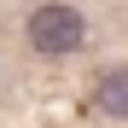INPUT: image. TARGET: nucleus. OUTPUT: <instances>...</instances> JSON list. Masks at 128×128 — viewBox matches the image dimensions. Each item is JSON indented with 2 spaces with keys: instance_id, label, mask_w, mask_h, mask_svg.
Instances as JSON below:
<instances>
[{
  "instance_id": "1",
  "label": "nucleus",
  "mask_w": 128,
  "mask_h": 128,
  "mask_svg": "<svg viewBox=\"0 0 128 128\" xmlns=\"http://www.w3.org/2000/svg\"><path fill=\"white\" fill-rule=\"evenodd\" d=\"M82 35H88L82 12H76V6H58V0L29 18V47H35V52H76Z\"/></svg>"
},
{
  "instance_id": "2",
  "label": "nucleus",
  "mask_w": 128,
  "mask_h": 128,
  "mask_svg": "<svg viewBox=\"0 0 128 128\" xmlns=\"http://www.w3.org/2000/svg\"><path fill=\"white\" fill-rule=\"evenodd\" d=\"M93 111H105V116H128V70H105V76H99Z\"/></svg>"
}]
</instances>
